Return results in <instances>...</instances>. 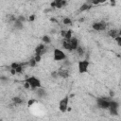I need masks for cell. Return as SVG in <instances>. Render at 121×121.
Segmentation results:
<instances>
[{
  "label": "cell",
  "mask_w": 121,
  "mask_h": 121,
  "mask_svg": "<svg viewBox=\"0 0 121 121\" xmlns=\"http://www.w3.org/2000/svg\"><path fill=\"white\" fill-rule=\"evenodd\" d=\"M112 99L110 98H106V97H98L96 98V105L99 109L102 110H108L110 107Z\"/></svg>",
  "instance_id": "1"
},
{
  "label": "cell",
  "mask_w": 121,
  "mask_h": 121,
  "mask_svg": "<svg viewBox=\"0 0 121 121\" xmlns=\"http://www.w3.org/2000/svg\"><path fill=\"white\" fill-rule=\"evenodd\" d=\"M24 81H26L30 84L31 86V89H37V88H40L42 87V83H41V80L39 78H37L36 77L34 76H31V77H28L27 78H26Z\"/></svg>",
  "instance_id": "2"
},
{
  "label": "cell",
  "mask_w": 121,
  "mask_h": 121,
  "mask_svg": "<svg viewBox=\"0 0 121 121\" xmlns=\"http://www.w3.org/2000/svg\"><path fill=\"white\" fill-rule=\"evenodd\" d=\"M66 59V55L65 53L59 49V48H55L54 51H53V60H56V61H59V60H63Z\"/></svg>",
  "instance_id": "3"
},
{
  "label": "cell",
  "mask_w": 121,
  "mask_h": 121,
  "mask_svg": "<svg viewBox=\"0 0 121 121\" xmlns=\"http://www.w3.org/2000/svg\"><path fill=\"white\" fill-rule=\"evenodd\" d=\"M89 65H90V62L86 60H79L78 63V73L79 74H84L88 71V68H89Z\"/></svg>",
  "instance_id": "4"
},
{
  "label": "cell",
  "mask_w": 121,
  "mask_h": 121,
  "mask_svg": "<svg viewBox=\"0 0 121 121\" xmlns=\"http://www.w3.org/2000/svg\"><path fill=\"white\" fill-rule=\"evenodd\" d=\"M68 104H69V96L66 95L59 102V110L61 112H65L68 110Z\"/></svg>",
  "instance_id": "5"
},
{
  "label": "cell",
  "mask_w": 121,
  "mask_h": 121,
  "mask_svg": "<svg viewBox=\"0 0 121 121\" xmlns=\"http://www.w3.org/2000/svg\"><path fill=\"white\" fill-rule=\"evenodd\" d=\"M118 108H119V104L118 102L114 101L112 99L111 101V104H110V107H109V112H110V114L112 115H117L118 114Z\"/></svg>",
  "instance_id": "6"
},
{
  "label": "cell",
  "mask_w": 121,
  "mask_h": 121,
  "mask_svg": "<svg viewBox=\"0 0 121 121\" xmlns=\"http://www.w3.org/2000/svg\"><path fill=\"white\" fill-rule=\"evenodd\" d=\"M106 27H107V24L105 22H95L92 25V28L95 31H102L106 29Z\"/></svg>",
  "instance_id": "7"
},
{
  "label": "cell",
  "mask_w": 121,
  "mask_h": 121,
  "mask_svg": "<svg viewBox=\"0 0 121 121\" xmlns=\"http://www.w3.org/2000/svg\"><path fill=\"white\" fill-rule=\"evenodd\" d=\"M66 4H67L66 0H54V1L50 4V6H51V8L61 9V8L65 7V6H66Z\"/></svg>",
  "instance_id": "8"
},
{
  "label": "cell",
  "mask_w": 121,
  "mask_h": 121,
  "mask_svg": "<svg viewBox=\"0 0 121 121\" xmlns=\"http://www.w3.org/2000/svg\"><path fill=\"white\" fill-rule=\"evenodd\" d=\"M45 43H41V44H39V45H37V47L35 48V54L36 55H41V56H43L45 52H46V46L44 45Z\"/></svg>",
  "instance_id": "9"
},
{
  "label": "cell",
  "mask_w": 121,
  "mask_h": 121,
  "mask_svg": "<svg viewBox=\"0 0 121 121\" xmlns=\"http://www.w3.org/2000/svg\"><path fill=\"white\" fill-rule=\"evenodd\" d=\"M58 76L62 78H67L70 77V72L68 69H59L58 70Z\"/></svg>",
  "instance_id": "10"
},
{
  "label": "cell",
  "mask_w": 121,
  "mask_h": 121,
  "mask_svg": "<svg viewBox=\"0 0 121 121\" xmlns=\"http://www.w3.org/2000/svg\"><path fill=\"white\" fill-rule=\"evenodd\" d=\"M69 43H70V45H71V49L72 51H76V49L78 47V40L77 38H71L69 40Z\"/></svg>",
  "instance_id": "11"
},
{
  "label": "cell",
  "mask_w": 121,
  "mask_h": 121,
  "mask_svg": "<svg viewBox=\"0 0 121 121\" xmlns=\"http://www.w3.org/2000/svg\"><path fill=\"white\" fill-rule=\"evenodd\" d=\"M60 35L62 36L63 39H66V40H70L72 37V30H62L60 31Z\"/></svg>",
  "instance_id": "12"
},
{
  "label": "cell",
  "mask_w": 121,
  "mask_h": 121,
  "mask_svg": "<svg viewBox=\"0 0 121 121\" xmlns=\"http://www.w3.org/2000/svg\"><path fill=\"white\" fill-rule=\"evenodd\" d=\"M35 90H36L35 93H36V95H37L38 97H43V96L46 95V92H45V90H44L43 88L40 87V88H37V89H35Z\"/></svg>",
  "instance_id": "13"
},
{
  "label": "cell",
  "mask_w": 121,
  "mask_h": 121,
  "mask_svg": "<svg viewBox=\"0 0 121 121\" xmlns=\"http://www.w3.org/2000/svg\"><path fill=\"white\" fill-rule=\"evenodd\" d=\"M62 47L68 51H72L71 49V45H70V43H69V40H66V39H63L62 41Z\"/></svg>",
  "instance_id": "14"
},
{
  "label": "cell",
  "mask_w": 121,
  "mask_h": 121,
  "mask_svg": "<svg viewBox=\"0 0 121 121\" xmlns=\"http://www.w3.org/2000/svg\"><path fill=\"white\" fill-rule=\"evenodd\" d=\"M12 103H13V105H21V104H23V102H24V100L21 98V97H19V96H14V97H12Z\"/></svg>",
  "instance_id": "15"
},
{
  "label": "cell",
  "mask_w": 121,
  "mask_h": 121,
  "mask_svg": "<svg viewBox=\"0 0 121 121\" xmlns=\"http://www.w3.org/2000/svg\"><path fill=\"white\" fill-rule=\"evenodd\" d=\"M118 31H119V30H117V29H111V30H109L108 35H109L111 38L115 39V38L118 36Z\"/></svg>",
  "instance_id": "16"
},
{
  "label": "cell",
  "mask_w": 121,
  "mask_h": 121,
  "mask_svg": "<svg viewBox=\"0 0 121 121\" xmlns=\"http://www.w3.org/2000/svg\"><path fill=\"white\" fill-rule=\"evenodd\" d=\"M13 26L15 27V29H22L23 28V22H21L20 20H18V18H17V20L15 21V23L13 24Z\"/></svg>",
  "instance_id": "17"
},
{
  "label": "cell",
  "mask_w": 121,
  "mask_h": 121,
  "mask_svg": "<svg viewBox=\"0 0 121 121\" xmlns=\"http://www.w3.org/2000/svg\"><path fill=\"white\" fill-rule=\"evenodd\" d=\"M76 52L78 53V55L79 57H82V56L84 55V53H85V49H84L82 46H79V45H78V47L76 49Z\"/></svg>",
  "instance_id": "18"
},
{
  "label": "cell",
  "mask_w": 121,
  "mask_h": 121,
  "mask_svg": "<svg viewBox=\"0 0 121 121\" xmlns=\"http://www.w3.org/2000/svg\"><path fill=\"white\" fill-rule=\"evenodd\" d=\"M42 41H43V43H45V44H49V43H51V38H50L49 36H47V35H44V36L42 37Z\"/></svg>",
  "instance_id": "19"
},
{
  "label": "cell",
  "mask_w": 121,
  "mask_h": 121,
  "mask_svg": "<svg viewBox=\"0 0 121 121\" xmlns=\"http://www.w3.org/2000/svg\"><path fill=\"white\" fill-rule=\"evenodd\" d=\"M90 8H92V5H89V4H83V5H81L80 6V9H79V10L80 11H85V10H88Z\"/></svg>",
  "instance_id": "20"
},
{
  "label": "cell",
  "mask_w": 121,
  "mask_h": 121,
  "mask_svg": "<svg viewBox=\"0 0 121 121\" xmlns=\"http://www.w3.org/2000/svg\"><path fill=\"white\" fill-rule=\"evenodd\" d=\"M62 23H63V25H65V26H70V25H72V20H71L70 18L66 17V18H64V19L62 20Z\"/></svg>",
  "instance_id": "21"
},
{
  "label": "cell",
  "mask_w": 121,
  "mask_h": 121,
  "mask_svg": "<svg viewBox=\"0 0 121 121\" xmlns=\"http://www.w3.org/2000/svg\"><path fill=\"white\" fill-rule=\"evenodd\" d=\"M36 63H37V61L35 60V59H34V58L30 59V60H29V61H28V65H29L30 67H35V66H36Z\"/></svg>",
  "instance_id": "22"
},
{
  "label": "cell",
  "mask_w": 121,
  "mask_h": 121,
  "mask_svg": "<svg viewBox=\"0 0 121 121\" xmlns=\"http://www.w3.org/2000/svg\"><path fill=\"white\" fill-rule=\"evenodd\" d=\"M114 40H115V42H116L117 45H118V46H121V36H117Z\"/></svg>",
  "instance_id": "23"
},
{
  "label": "cell",
  "mask_w": 121,
  "mask_h": 121,
  "mask_svg": "<svg viewBox=\"0 0 121 121\" xmlns=\"http://www.w3.org/2000/svg\"><path fill=\"white\" fill-rule=\"evenodd\" d=\"M34 59H35V60H36L37 62H39V61H41V59H42V56H41V55H35V57H34Z\"/></svg>",
  "instance_id": "24"
},
{
  "label": "cell",
  "mask_w": 121,
  "mask_h": 121,
  "mask_svg": "<svg viewBox=\"0 0 121 121\" xmlns=\"http://www.w3.org/2000/svg\"><path fill=\"white\" fill-rule=\"evenodd\" d=\"M90 1H91V4H93V5L100 4V1H99V0H90Z\"/></svg>",
  "instance_id": "25"
},
{
  "label": "cell",
  "mask_w": 121,
  "mask_h": 121,
  "mask_svg": "<svg viewBox=\"0 0 121 121\" xmlns=\"http://www.w3.org/2000/svg\"><path fill=\"white\" fill-rule=\"evenodd\" d=\"M35 101H36L35 99H30V100L27 102V106H29V107H30V106H32V104H33Z\"/></svg>",
  "instance_id": "26"
},
{
  "label": "cell",
  "mask_w": 121,
  "mask_h": 121,
  "mask_svg": "<svg viewBox=\"0 0 121 121\" xmlns=\"http://www.w3.org/2000/svg\"><path fill=\"white\" fill-rule=\"evenodd\" d=\"M18 20H20V21H21V22H23V23L26 21V19H25V17H24V16H19V17H18Z\"/></svg>",
  "instance_id": "27"
},
{
  "label": "cell",
  "mask_w": 121,
  "mask_h": 121,
  "mask_svg": "<svg viewBox=\"0 0 121 121\" xmlns=\"http://www.w3.org/2000/svg\"><path fill=\"white\" fill-rule=\"evenodd\" d=\"M34 19H35V15H34V14H32V15L29 16V21L32 22V21H34Z\"/></svg>",
  "instance_id": "28"
},
{
  "label": "cell",
  "mask_w": 121,
  "mask_h": 121,
  "mask_svg": "<svg viewBox=\"0 0 121 121\" xmlns=\"http://www.w3.org/2000/svg\"><path fill=\"white\" fill-rule=\"evenodd\" d=\"M113 95H114V93H113V92H112V91H111V92H110V96H111V97H112V96H113Z\"/></svg>",
  "instance_id": "29"
},
{
  "label": "cell",
  "mask_w": 121,
  "mask_h": 121,
  "mask_svg": "<svg viewBox=\"0 0 121 121\" xmlns=\"http://www.w3.org/2000/svg\"><path fill=\"white\" fill-rule=\"evenodd\" d=\"M111 2H112V5H114V3H115V1H114V0H111Z\"/></svg>",
  "instance_id": "30"
},
{
  "label": "cell",
  "mask_w": 121,
  "mask_h": 121,
  "mask_svg": "<svg viewBox=\"0 0 121 121\" xmlns=\"http://www.w3.org/2000/svg\"><path fill=\"white\" fill-rule=\"evenodd\" d=\"M118 36H121V28H120L119 31H118Z\"/></svg>",
  "instance_id": "31"
},
{
  "label": "cell",
  "mask_w": 121,
  "mask_h": 121,
  "mask_svg": "<svg viewBox=\"0 0 121 121\" xmlns=\"http://www.w3.org/2000/svg\"><path fill=\"white\" fill-rule=\"evenodd\" d=\"M100 1V3H104V2H106L107 0H99Z\"/></svg>",
  "instance_id": "32"
}]
</instances>
